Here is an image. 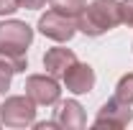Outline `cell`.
Segmentation results:
<instances>
[{"instance_id": "6da1fadb", "label": "cell", "mask_w": 133, "mask_h": 130, "mask_svg": "<svg viewBox=\"0 0 133 130\" xmlns=\"http://www.w3.org/2000/svg\"><path fill=\"white\" fill-rule=\"evenodd\" d=\"M120 23V3L118 0H92L77 18V31L87 36H102L105 31Z\"/></svg>"}, {"instance_id": "52a82bcc", "label": "cell", "mask_w": 133, "mask_h": 130, "mask_svg": "<svg viewBox=\"0 0 133 130\" xmlns=\"http://www.w3.org/2000/svg\"><path fill=\"white\" fill-rule=\"evenodd\" d=\"M64 87L74 95H87L95 89V69L90 64H82V61H74L64 71Z\"/></svg>"}, {"instance_id": "30bf717a", "label": "cell", "mask_w": 133, "mask_h": 130, "mask_svg": "<svg viewBox=\"0 0 133 130\" xmlns=\"http://www.w3.org/2000/svg\"><path fill=\"white\" fill-rule=\"evenodd\" d=\"M49 3L54 10H59V13H64L69 18H79L82 10L87 8V0H49Z\"/></svg>"}, {"instance_id": "9a60e30c", "label": "cell", "mask_w": 133, "mask_h": 130, "mask_svg": "<svg viewBox=\"0 0 133 130\" xmlns=\"http://www.w3.org/2000/svg\"><path fill=\"white\" fill-rule=\"evenodd\" d=\"M18 5L26 8V10H38V8L46 5V0H18Z\"/></svg>"}, {"instance_id": "5bb4252c", "label": "cell", "mask_w": 133, "mask_h": 130, "mask_svg": "<svg viewBox=\"0 0 133 130\" xmlns=\"http://www.w3.org/2000/svg\"><path fill=\"white\" fill-rule=\"evenodd\" d=\"M18 8V0H0V16H10V13H16Z\"/></svg>"}, {"instance_id": "7a4b0ae2", "label": "cell", "mask_w": 133, "mask_h": 130, "mask_svg": "<svg viewBox=\"0 0 133 130\" xmlns=\"http://www.w3.org/2000/svg\"><path fill=\"white\" fill-rule=\"evenodd\" d=\"M33 41V28L23 20H5L0 23V54L21 56Z\"/></svg>"}, {"instance_id": "7c38bea8", "label": "cell", "mask_w": 133, "mask_h": 130, "mask_svg": "<svg viewBox=\"0 0 133 130\" xmlns=\"http://www.w3.org/2000/svg\"><path fill=\"white\" fill-rule=\"evenodd\" d=\"M13 74H16V71L10 69V64H8V61H5V59L0 56V95H3V92H8V87H10V79H13Z\"/></svg>"}, {"instance_id": "277c9868", "label": "cell", "mask_w": 133, "mask_h": 130, "mask_svg": "<svg viewBox=\"0 0 133 130\" xmlns=\"http://www.w3.org/2000/svg\"><path fill=\"white\" fill-rule=\"evenodd\" d=\"M38 31L46 38H54V41H69L77 33V18H69L51 8L38 18Z\"/></svg>"}, {"instance_id": "ba28073f", "label": "cell", "mask_w": 133, "mask_h": 130, "mask_svg": "<svg viewBox=\"0 0 133 130\" xmlns=\"http://www.w3.org/2000/svg\"><path fill=\"white\" fill-rule=\"evenodd\" d=\"M56 122L59 128H66V130H82L87 125V117H84V110L77 99H66L59 105L56 110Z\"/></svg>"}, {"instance_id": "9c48e42d", "label": "cell", "mask_w": 133, "mask_h": 130, "mask_svg": "<svg viewBox=\"0 0 133 130\" xmlns=\"http://www.w3.org/2000/svg\"><path fill=\"white\" fill-rule=\"evenodd\" d=\"M74 61H77L74 51L72 49H62V46L49 49L44 54V66H46V71H49L51 77H64V71L74 64Z\"/></svg>"}, {"instance_id": "8fae6325", "label": "cell", "mask_w": 133, "mask_h": 130, "mask_svg": "<svg viewBox=\"0 0 133 130\" xmlns=\"http://www.w3.org/2000/svg\"><path fill=\"white\" fill-rule=\"evenodd\" d=\"M115 97L133 105V71L125 74V77H120V82L115 84Z\"/></svg>"}, {"instance_id": "5b68a950", "label": "cell", "mask_w": 133, "mask_h": 130, "mask_svg": "<svg viewBox=\"0 0 133 130\" xmlns=\"http://www.w3.org/2000/svg\"><path fill=\"white\" fill-rule=\"evenodd\" d=\"M133 120V110L128 102H123V99H108L102 107H100L97 117H95V128H125L128 122Z\"/></svg>"}, {"instance_id": "2e32d148", "label": "cell", "mask_w": 133, "mask_h": 130, "mask_svg": "<svg viewBox=\"0 0 133 130\" xmlns=\"http://www.w3.org/2000/svg\"><path fill=\"white\" fill-rule=\"evenodd\" d=\"M36 128H38V130H51V128H59V122H56V120H49V122H36Z\"/></svg>"}, {"instance_id": "8992f818", "label": "cell", "mask_w": 133, "mask_h": 130, "mask_svg": "<svg viewBox=\"0 0 133 130\" xmlns=\"http://www.w3.org/2000/svg\"><path fill=\"white\" fill-rule=\"evenodd\" d=\"M26 95L36 102V105H56L59 102V95H62V89H59V84L54 77H46V74H33L26 79Z\"/></svg>"}, {"instance_id": "3957f363", "label": "cell", "mask_w": 133, "mask_h": 130, "mask_svg": "<svg viewBox=\"0 0 133 130\" xmlns=\"http://www.w3.org/2000/svg\"><path fill=\"white\" fill-rule=\"evenodd\" d=\"M0 122L8 128H28L36 122V102L26 97H8L0 105Z\"/></svg>"}, {"instance_id": "4fadbf2b", "label": "cell", "mask_w": 133, "mask_h": 130, "mask_svg": "<svg viewBox=\"0 0 133 130\" xmlns=\"http://www.w3.org/2000/svg\"><path fill=\"white\" fill-rule=\"evenodd\" d=\"M120 23L133 28V0H123L120 3Z\"/></svg>"}]
</instances>
